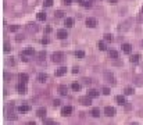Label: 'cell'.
Here are the masks:
<instances>
[{"label":"cell","mask_w":143,"mask_h":125,"mask_svg":"<svg viewBox=\"0 0 143 125\" xmlns=\"http://www.w3.org/2000/svg\"><path fill=\"white\" fill-rule=\"evenodd\" d=\"M51 60L54 62H61L64 60V53L63 51H56V53L51 54Z\"/></svg>","instance_id":"1"},{"label":"cell","mask_w":143,"mask_h":125,"mask_svg":"<svg viewBox=\"0 0 143 125\" xmlns=\"http://www.w3.org/2000/svg\"><path fill=\"white\" fill-rule=\"evenodd\" d=\"M79 103H82L84 106H90L92 104V97H89V96H82V97H79Z\"/></svg>","instance_id":"2"},{"label":"cell","mask_w":143,"mask_h":125,"mask_svg":"<svg viewBox=\"0 0 143 125\" xmlns=\"http://www.w3.org/2000/svg\"><path fill=\"white\" fill-rule=\"evenodd\" d=\"M96 25H97V20L96 18H93V17L86 18V27L88 28H95Z\"/></svg>","instance_id":"3"},{"label":"cell","mask_w":143,"mask_h":125,"mask_svg":"<svg viewBox=\"0 0 143 125\" xmlns=\"http://www.w3.org/2000/svg\"><path fill=\"white\" fill-rule=\"evenodd\" d=\"M71 113H72V107H71V106H65V107L61 108V115H64V117L71 115Z\"/></svg>","instance_id":"4"},{"label":"cell","mask_w":143,"mask_h":125,"mask_svg":"<svg viewBox=\"0 0 143 125\" xmlns=\"http://www.w3.org/2000/svg\"><path fill=\"white\" fill-rule=\"evenodd\" d=\"M104 79L107 81V82L113 83V85L115 83V78H114V75L111 74V72H108V71H107V72H104Z\"/></svg>","instance_id":"5"},{"label":"cell","mask_w":143,"mask_h":125,"mask_svg":"<svg viewBox=\"0 0 143 125\" xmlns=\"http://www.w3.org/2000/svg\"><path fill=\"white\" fill-rule=\"evenodd\" d=\"M104 114H106V115H108V117H113L114 114H115V108L111 107V106H107V107L104 108Z\"/></svg>","instance_id":"6"},{"label":"cell","mask_w":143,"mask_h":125,"mask_svg":"<svg viewBox=\"0 0 143 125\" xmlns=\"http://www.w3.org/2000/svg\"><path fill=\"white\" fill-rule=\"evenodd\" d=\"M27 29L29 31V32H38L39 27L36 24H33V22H29V24L27 25Z\"/></svg>","instance_id":"7"},{"label":"cell","mask_w":143,"mask_h":125,"mask_svg":"<svg viewBox=\"0 0 143 125\" xmlns=\"http://www.w3.org/2000/svg\"><path fill=\"white\" fill-rule=\"evenodd\" d=\"M57 36H58L60 39H65L67 36H68L67 29H58V31H57Z\"/></svg>","instance_id":"8"},{"label":"cell","mask_w":143,"mask_h":125,"mask_svg":"<svg viewBox=\"0 0 143 125\" xmlns=\"http://www.w3.org/2000/svg\"><path fill=\"white\" fill-rule=\"evenodd\" d=\"M17 90H18V93H25L27 92V86H25V83H22V82H20L17 85Z\"/></svg>","instance_id":"9"},{"label":"cell","mask_w":143,"mask_h":125,"mask_svg":"<svg viewBox=\"0 0 143 125\" xmlns=\"http://www.w3.org/2000/svg\"><path fill=\"white\" fill-rule=\"evenodd\" d=\"M122 51L126 53V54H129L132 51V46L129 45V43H124V45H122Z\"/></svg>","instance_id":"10"},{"label":"cell","mask_w":143,"mask_h":125,"mask_svg":"<svg viewBox=\"0 0 143 125\" xmlns=\"http://www.w3.org/2000/svg\"><path fill=\"white\" fill-rule=\"evenodd\" d=\"M29 110H31V107L28 106V104H22V106L18 107V111H20V113H28Z\"/></svg>","instance_id":"11"},{"label":"cell","mask_w":143,"mask_h":125,"mask_svg":"<svg viewBox=\"0 0 143 125\" xmlns=\"http://www.w3.org/2000/svg\"><path fill=\"white\" fill-rule=\"evenodd\" d=\"M58 92H60V95H67V92H68L67 85H60V86H58Z\"/></svg>","instance_id":"12"},{"label":"cell","mask_w":143,"mask_h":125,"mask_svg":"<svg viewBox=\"0 0 143 125\" xmlns=\"http://www.w3.org/2000/svg\"><path fill=\"white\" fill-rule=\"evenodd\" d=\"M64 24H65L67 28H71V27H74V20H72V18H69V17H67L65 21H64Z\"/></svg>","instance_id":"13"},{"label":"cell","mask_w":143,"mask_h":125,"mask_svg":"<svg viewBox=\"0 0 143 125\" xmlns=\"http://www.w3.org/2000/svg\"><path fill=\"white\" fill-rule=\"evenodd\" d=\"M65 72H67V68H65V67H60V68L56 71V75H57V77H63Z\"/></svg>","instance_id":"14"},{"label":"cell","mask_w":143,"mask_h":125,"mask_svg":"<svg viewBox=\"0 0 143 125\" xmlns=\"http://www.w3.org/2000/svg\"><path fill=\"white\" fill-rule=\"evenodd\" d=\"M88 96H89V97H97L99 92L96 89H89V90H88Z\"/></svg>","instance_id":"15"},{"label":"cell","mask_w":143,"mask_h":125,"mask_svg":"<svg viewBox=\"0 0 143 125\" xmlns=\"http://www.w3.org/2000/svg\"><path fill=\"white\" fill-rule=\"evenodd\" d=\"M46 79H47V74H45V72H40V74L38 75L39 82H46Z\"/></svg>","instance_id":"16"},{"label":"cell","mask_w":143,"mask_h":125,"mask_svg":"<svg viewBox=\"0 0 143 125\" xmlns=\"http://www.w3.org/2000/svg\"><path fill=\"white\" fill-rule=\"evenodd\" d=\"M18 78H20V81H21L22 83H27V81H28V75L25 74V72H21V74L18 75Z\"/></svg>","instance_id":"17"},{"label":"cell","mask_w":143,"mask_h":125,"mask_svg":"<svg viewBox=\"0 0 143 125\" xmlns=\"http://www.w3.org/2000/svg\"><path fill=\"white\" fill-rule=\"evenodd\" d=\"M115 100H117V103L121 104V106H124V104L126 103V100H125V97H124V96H117Z\"/></svg>","instance_id":"18"},{"label":"cell","mask_w":143,"mask_h":125,"mask_svg":"<svg viewBox=\"0 0 143 125\" xmlns=\"http://www.w3.org/2000/svg\"><path fill=\"white\" fill-rule=\"evenodd\" d=\"M22 54H25V56H32L33 53H35V50H33L32 47H28V49H25L24 51H21Z\"/></svg>","instance_id":"19"},{"label":"cell","mask_w":143,"mask_h":125,"mask_svg":"<svg viewBox=\"0 0 143 125\" xmlns=\"http://www.w3.org/2000/svg\"><path fill=\"white\" fill-rule=\"evenodd\" d=\"M36 114H38L39 117H45L46 115V108L45 107H40L38 111H36Z\"/></svg>","instance_id":"20"},{"label":"cell","mask_w":143,"mask_h":125,"mask_svg":"<svg viewBox=\"0 0 143 125\" xmlns=\"http://www.w3.org/2000/svg\"><path fill=\"white\" fill-rule=\"evenodd\" d=\"M139 58H140V54H133V56H131V62H137L139 61Z\"/></svg>","instance_id":"21"},{"label":"cell","mask_w":143,"mask_h":125,"mask_svg":"<svg viewBox=\"0 0 143 125\" xmlns=\"http://www.w3.org/2000/svg\"><path fill=\"white\" fill-rule=\"evenodd\" d=\"M75 56H77L78 58H84V57H85V51L84 50H77V51H75Z\"/></svg>","instance_id":"22"},{"label":"cell","mask_w":143,"mask_h":125,"mask_svg":"<svg viewBox=\"0 0 143 125\" xmlns=\"http://www.w3.org/2000/svg\"><path fill=\"white\" fill-rule=\"evenodd\" d=\"M108 56H110L111 58H118V51H115V50H110V51H108Z\"/></svg>","instance_id":"23"},{"label":"cell","mask_w":143,"mask_h":125,"mask_svg":"<svg viewBox=\"0 0 143 125\" xmlns=\"http://www.w3.org/2000/svg\"><path fill=\"white\" fill-rule=\"evenodd\" d=\"M90 114H92L93 117H99V115H100V108L95 107V108L92 110V113H90Z\"/></svg>","instance_id":"24"},{"label":"cell","mask_w":143,"mask_h":125,"mask_svg":"<svg viewBox=\"0 0 143 125\" xmlns=\"http://www.w3.org/2000/svg\"><path fill=\"white\" fill-rule=\"evenodd\" d=\"M71 88H72V90H75V92H78V90L81 89V85H79V83H78V82H74V83H72V85H71Z\"/></svg>","instance_id":"25"},{"label":"cell","mask_w":143,"mask_h":125,"mask_svg":"<svg viewBox=\"0 0 143 125\" xmlns=\"http://www.w3.org/2000/svg\"><path fill=\"white\" fill-rule=\"evenodd\" d=\"M38 20L39 21H45L46 20V13H38Z\"/></svg>","instance_id":"26"},{"label":"cell","mask_w":143,"mask_h":125,"mask_svg":"<svg viewBox=\"0 0 143 125\" xmlns=\"http://www.w3.org/2000/svg\"><path fill=\"white\" fill-rule=\"evenodd\" d=\"M97 47L100 49V50H106V49H107V47H106V45H104V42H99Z\"/></svg>","instance_id":"27"},{"label":"cell","mask_w":143,"mask_h":125,"mask_svg":"<svg viewBox=\"0 0 143 125\" xmlns=\"http://www.w3.org/2000/svg\"><path fill=\"white\" fill-rule=\"evenodd\" d=\"M63 15H64V13L61 11V10H58V11H56V13H54V17H57V18H61Z\"/></svg>","instance_id":"28"},{"label":"cell","mask_w":143,"mask_h":125,"mask_svg":"<svg viewBox=\"0 0 143 125\" xmlns=\"http://www.w3.org/2000/svg\"><path fill=\"white\" fill-rule=\"evenodd\" d=\"M125 93L126 95H132V93H133V88H131V86L125 88Z\"/></svg>","instance_id":"29"},{"label":"cell","mask_w":143,"mask_h":125,"mask_svg":"<svg viewBox=\"0 0 143 125\" xmlns=\"http://www.w3.org/2000/svg\"><path fill=\"white\" fill-rule=\"evenodd\" d=\"M104 39H106V40H108V42H111V40H113V35H111V33H106V35H104Z\"/></svg>","instance_id":"30"},{"label":"cell","mask_w":143,"mask_h":125,"mask_svg":"<svg viewBox=\"0 0 143 125\" xmlns=\"http://www.w3.org/2000/svg\"><path fill=\"white\" fill-rule=\"evenodd\" d=\"M11 47H10V43L9 42H4V51H10Z\"/></svg>","instance_id":"31"},{"label":"cell","mask_w":143,"mask_h":125,"mask_svg":"<svg viewBox=\"0 0 143 125\" xmlns=\"http://www.w3.org/2000/svg\"><path fill=\"white\" fill-rule=\"evenodd\" d=\"M84 7H92V2L90 0H88V2H84V4H82Z\"/></svg>","instance_id":"32"},{"label":"cell","mask_w":143,"mask_h":125,"mask_svg":"<svg viewBox=\"0 0 143 125\" xmlns=\"http://www.w3.org/2000/svg\"><path fill=\"white\" fill-rule=\"evenodd\" d=\"M18 25H11V27H10V31H11V32H15V31H18Z\"/></svg>","instance_id":"33"},{"label":"cell","mask_w":143,"mask_h":125,"mask_svg":"<svg viewBox=\"0 0 143 125\" xmlns=\"http://www.w3.org/2000/svg\"><path fill=\"white\" fill-rule=\"evenodd\" d=\"M53 4V0H45V6L46 7H50Z\"/></svg>","instance_id":"34"},{"label":"cell","mask_w":143,"mask_h":125,"mask_svg":"<svg viewBox=\"0 0 143 125\" xmlns=\"http://www.w3.org/2000/svg\"><path fill=\"white\" fill-rule=\"evenodd\" d=\"M38 57H39V60H43V57H46V53L45 51H40V53L38 54Z\"/></svg>","instance_id":"35"},{"label":"cell","mask_w":143,"mask_h":125,"mask_svg":"<svg viewBox=\"0 0 143 125\" xmlns=\"http://www.w3.org/2000/svg\"><path fill=\"white\" fill-rule=\"evenodd\" d=\"M15 40H17V42H21V40H24V35H17Z\"/></svg>","instance_id":"36"},{"label":"cell","mask_w":143,"mask_h":125,"mask_svg":"<svg viewBox=\"0 0 143 125\" xmlns=\"http://www.w3.org/2000/svg\"><path fill=\"white\" fill-rule=\"evenodd\" d=\"M40 42H42V45H47V43H49V42H50V40H49L47 38H43V39H42V40H40Z\"/></svg>","instance_id":"37"},{"label":"cell","mask_w":143,"mask_h":125,"mask_svg":"<svg viewBox=\"0 0 143 125\" xmlns=\"http://www.w3.org/2000/svg\"><path fill=\"white\" fill-rule=\"evenodd\" d=\"M103 93L104 95H110V89L108 88H103Z\"/></svg>","instance_id":"38"},{"label":"cell","mask_w":143,"mask_h":125,"mask_svg":"<svg viewBox=\"0 0 143 125\" xmlns=\"http://www.w3.org/2000/svg\"><path fill=\"white\" fill-rule=\"evenodd\" d=\"M60 103H61V101H60L58 99H56V100L53 101V104H54V106H56V107H57V106H60Z\"/></svg>","instance_id":"39"},{"label":"cell","mask_w":143,"mask_h":125,"mask_svg":"<svg viewBox=\"0 0 143 125\" xmlns=\"http://www.w3.org/2000/svg\"><path fill=\"white\" fill-rule=\"evenodd\" d=\"M78 71H79L78 67H74V68H72V72H74V74H78Z\"/></svg>","instance_id":"40"},{"label":"cell","mask_w":143,"mask_h":125,"mask_svg":"<svg viewBox=\"0 0 143 125\" xmlns=\"http://www.w3.org/2000/svg\"><path fill=\"white\" fill-rule=\"evenodd\" d=\"M21 58H22V61H28L27 56H25V54H22V53H21Z\"/></svg>","instance_id":"41"},{"label":"cell","mask_w":143,"mask_h":125,"mask_svg":"<svg viewBox=\"0 0 143 125\" xmlns=\"http://www.w3.org/2000/svg\"><path fill=\"white\" fill-rule=\"evenodd\" d=\"M84 82H85V83H86V85H88V83H90V82H92V81H90V79H88V78H84Z\"/></svg>","instance_id":"42"},{"label":"cell","mask_w":143,"mask_h":125,"mask_svg":"<svg viewBox=\"0 0 143 125\" xmlns=\"http://www.w3.org/2000/svg\"><path fill=\"white\" fill-rule=\"evenodd\" d=\"M63 2H64V4H71L72 0H63Z\"/></svg>","instance_id":"43"},{"label":"cell","mask_w":143,"mask_h":125,"mask_svg":"<svg viewBox=\"0 0 143 125\" xmlns=\"http://www.w3.org/2000/svg\"><path fill=\"white\" fill-rule=\"evenodd\" d=\"M27 125H36L33 121H29V122H27Z\"/></svg>","instance_id":"44"},{"label":"cell","mask_w":143,"mask_h":125,"mask_svg":"<svg viewBox=\"0 0 143 125\" xmlns=\"http://www.w3.org/2000/svg\"><path fill=\"white\" fill-rule=\"evenodd\" d=\"M108 2H110L111 4H115V3H117V0H108Z\"/></svg>","instance_id":"45"},{"label":"cell","mask_w":143,"mask_h":125,"mask_svg":"<svg viewBox=\"0 0 143 125\" xmlns=\"http://www.w3.org/2000/svg\"><path fill=\"white\" fill-rule=\"evenodd\" d=\"M77 2H78V3H82V4H84V0H77Z\"/></svg>","instance_id":"46"},{"label":"cell","mask_w":143,"mask_h":125,"mask_svg":"<svg viewBox=\"0 0 143 125\" xmlns=\"http://www.w3.org/2000/svg\"><path fill=\"white\" fill-rule=\"evenodd\" d=\"M131 125H139V124H137V122H132Z\"/></svg>","instance_id":"47"},{"label":"cell","mask_w":143,"mask_h":125,"mask_svg":"<svg viewBox=\"0 0 143 125\" xmlns=\"http://www.w3.org/2000/svg\"><path fill=\"white\" fill-rule=\"evenodd\" d=\"M142 47H143V40H142Z\"/></svg>","instance_id":"48"},{"label":"cell","mask_w":143,"mask_h":125,"mask_svg":"<svg viewBox=\"0 0 143 125\" xmlns=\"http://www.w3.org/2000/svg\"><path fill=\"white\" fill-rule=\"evenodd\" d=\"M54 125H57V124H54Z\"/></svg>","instance_id":"49"}]
</instances>
